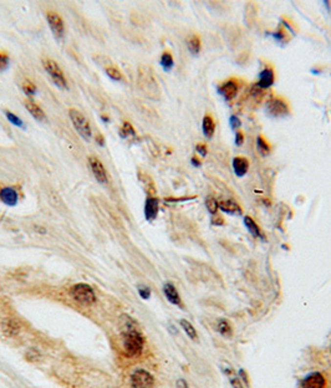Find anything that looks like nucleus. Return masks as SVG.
<instances>
[{
	"instance_id": "39",
	"label": "nucleus",
	"mask_w": 331,
	"mask_h": 388,
	"mask_svg": "<svg viewBox=\"0 0 331 388\" xmlns=\"http://www.w3.org/2000/svg\"><path fill=\"white\" fill-rule=\"evenodd\" d=\"M191 162H192V164L195 166V167H199L200 166V161L197 158V157H192Z\"/></svg>"
},
{
	"instance_id": "34",
	"label": "nucleus",
	"mask_w": 331,
	"mask_h": 388,
	"mask_svg": "<svg viewBox=\"0 0 331 388\" xmlns=\"http://www.w3.org/2000/svg\"><path fill=\"white\" fill-rule=\"evenodd\" d=\"M196 150H197V152L202 157H204L205 154H207V146H205L204 143H198V145L196 146Z\"/></svg>"
},
{
	"instance_id": "21",
	"label": "nucleus",
	"mask_w": 331,
	"mask_h": 388,
	"mask_svg": "<svg viewBox=\"0 0 331 388\" xmlns=\"http://www.w3.org/2000/svg\"><path fill=\"white\" fill-rule=\"evenodd\" d=\"M217 328H218L219 334L222 335L223 337H225V339H230L233 336L232 326L225 319H219L218 323H217Z\"/></svg>"
},
{
	"instance_id": "35",
	"label": "nucleus",
	"mask_w": 331,
	"mask_h": 388,
	"mask_svg": "<svg viewBox=\"0 0 331 388\" xmlns=\"http://www.w3.org/2000/svg\"><path fill=\"white\" fill-rule=\"evenodd\" d=\"M229 381H230V385H232L234 388H244L243 385H242V381L239 380L238 377H230Z\"/></svg>"
},
{
	"instance_id": "37",
	"label": "nucleus",
	"mask_w": 331,
	"mask_h": 388,
	"mask_svg": "<svg viewBox=\"0 0 331 388\" xmlns=\"http://www.w3.org/2000/svg\"><path fill=\"white\" fill-rule=\"evenodd\" d=\"M273 36L275 39H277L278 41H282L283 39H285V33H284V30H283V29H279V30H278L277 33L273 34Z\"/></svg>"
},
{
	"instance_id": "15",
	"label": "nucleus",
	"mask_w": 331,
	"mask_h": 388,
	"mask_svg": "<svg viewBox=\"0 0 331 388\" xmlns=\"http://www.w3.org/2000/svg\"><path fill=\"white\" fill-rule=\"evenodd\" d=\"M163 293H164V296L167 298V300L170 301L172 305L182 307L181 296H179V294H178V291H177V289H176L175 285L171 284V282H166V284L163 285Z\"/></svg>"
},
{
	"instance_id": "17",
	"label": "nucleus",
	"mask_w": 331,
	"mask_h": 388,
	"mask_svg": "<svg viewBox=\"0 0 331 388\" xmlns=\"http://www.w3.org/2000/svg\"><path fill=\"white\" fill-rule=\"evenodd\" d=\"M218 207L222 212H225V213L228 214H232V216H242V214H243L241 205H239L238 203L233 202V200H223V202H219Z\"/></svg>"
},
{
	"instance_id": "4",
	"label": "nucleus",
	"mask_w": 331,
	"mask_h": 388,
	"mask_svg": "<svg viewBox=\"0 0 331 388\" xmlns=\"http://www.w3.org/2000/svg\"><path fill=\"white\" fill-rule=\"evenodd\" d=\"M68 116H70V120H71L75 129L80 133V136L85 141L90 140L91 136H92V131H91V126L88 118L75 108H71L68 111Z\"/></svg>"
},
{
	"instance_id": "33",
	"label": "nucleus",
	"mask_w": 331,
	"mask_h": 388,
	"mask_svg": "<svg viewBox=\"0 0 331 388\" xmlns=\"http://www.w3.org/2000/svg\"><path fill=\"white\" fill-rule=\"evenodd\" d=\"M241 126V120L237 116H230V127H232V129H238Z\"/></svg>"
},
{
	"instance_id": "7",
	"label": "nucleus",
	"mask_w": 331,
	"mask_h": 388,
	"mask_svg": "<svg viewBox=\"0 0 331 388\" xmlns=\"http://www.w3.org/2000/svg\"><path fill=\"white\" fill-rule=\"evenodd\" d=\"M46 20L55 38L58 40H63L65 36V24H64L61 15H59L56 11L49 10L46 13Z\"/></svg>"
},
{
	"instance_id": "19",
	"label": "nucleus",
	"mask_w": 331,
	"mask_h": 388,
	"mask_svg": "<svg viewBox=\"0 0 331 388\" xmlns=\"http://www.w3.org/2000/svg\"><path fill=\"white\" fill-rule=\"evenodd\" d=\"M202 129L203 133L207 138H212L214 134V129H216V123H214L213 117L209 115H205L203 117V122H202Z\"/></svg>"
},
{
	"instance_id": "38",
	"label": "nucleus",
	"mask_w": 331,
	"mask_h": 388,
	"mask_svg": "<svg viewBox=\"0 0 331 388\" xmlns=\"http://www.w3.org/2000/svg\"><path fill=\"white\" fill-rule=\"evenodd\" d=\"M176 386H177V388H189L188 383H187V381L183 380V378H179V380L177 381V383H176Z\"/></svg>"
},
{
	"instance_id": "29",
	"label": "nucleus",
	"mask_w": 331,
	"mask_h": 388,
	"mask_svg": "<svg viewBox=\"0 0 331 388\" xmlns=\"http://www.w3.org/2000/svg\"><path fill=\"white\" fill-rule=\"evenodd\" d=\"M205 207H207V209H208L209 213L213 214V216H216L217 212H218V209H219L218 202H217L216 198H213V197H208L207 199H205Z\"/></svg>"
},
{
	"instance_id": "24",
	"label": "nucleus",
	"mask_w": 331,
	"mask_h": 388,
	"mask_svg": "<svg viewBox=\"0 0 331 388\" xmlns=\"http://www.w3.org/2000/svg\"><path fill=\"white\" fill-rule=\"evenodd\" d=\"M161 66L166 70V71H170L171 68L173 67L175 65V61H173V56L170 51H164L161 56Z\"/></svg>"
},
{
	"instance_id": "26",
	"label": "nucleus",
	"mask_w": 331,
	"mask_h": 388,
	"mask_svg": "<svg viewBox=\"0 0 331 388\" xmlns=\"http://www.w3.org/2000/svg\"><path fill=\"white\" fill-rule=\"evenodd\" d=\"M134 134H136V131H134V129L132 127L131 123L127 122V121H125L122 125V127H121L120 136L122 137V138H129V137L134 136Z\"/></svg>"
},
{
	"instance_id": "25",
	"label": "nucleus",
	"mask_w": 331,
	"mask_h": 388,
	"mask_svg": "<svg viewBox=\"0 0 331 388\" xmlns=\"http://www.w3.org/2000/svg\"><path fill=\"white\" fill-rule=\"evenodd\" d=\"M257 147H258V150H259L260 153L263 154V156H266V154L270 153L271 148H270V146H269V143L265 141V138H264V137H262V136L258 137Z\"/></svg>"
},
{
	"instance_id": "5",
	"label": "nucleus",
	"mask_w": 331,
	"mask_h": 388,
	"mask_svg": "<svg viewBox=\"0 0 331 388\" xmlns=\"http://www.w3.org/2000/svg\"><path fill=\"white\" fill-rule=\"evenodd\" d=\"M43 66H44L45 71L50 75V77L52 79L55 85L58 86L59 88H63V90H66V88H67V81H66V77L58 64L55 63L54 60H51V59H44V60H43Z\"/></svg>"
},
{
	"instance_id": "12",
	"label": "nucleus",
	"mask_w": 331,
	"mask_h": 388,
	"mask_svg": "<svg viewBox=\"0 0 331 388\" xmlns=\"http://www.w3.org/2000/svg\"><path fill=\"white\" fill-rule=\"evenodd\" d=\"M159 211V202L154 195H148L145 202V216L147 220H154Z\"/></svg>"
},
{
	"instance_id": "9",
	"label": "nucleus",
	"mask_w": 331,
	"mask_h": 388,
	"mask_svg": "<svg viewBox=\"0 0 331 388\" xmlns=\"http://www.w3.org/2000/svg\"><path fill=\"white\" fill-rule=\"evenodd\" d=\"M88 164H90V168L92 171V174L95 175L96 181L102 184L106 183L107 172L105 170L102 162L99 158H96V157H88Z\"/></svg>"
},
{
	"instance_id": "27",
	"label": "nucleus",
	"mask_w": 331,
	"mask_h": 388,
	"mask_svg": "<svg viewBox=\"0 0 331 388\" xmlns=\"http://www.w3.org/2000/svg\"><path fill=\"white\" fill-rule=\"evenodd\" d=\"M22 88L29 97H30V96H35L36 92H38V88H36V86L34 85V82H31L30 80H25V81L22 82Z\"/></svg>"
},
{
	"instance_id": "28",
	"label": "nucleus",
	"mask_w": 331,
	"mask_h": 388,
	"mask_svg": "<svg viewBox=\"0 0 331 388\" xmlns=\"http://www.w3.org/2000/svg\"><path fill=\"white\" fill-rule=\"evenodd\" d=\"M106 74L110 79L115 80V81H121L123 77L120 71V68L115 67V66H109V67L106 68Z\"/></svg>"
},
{
	"instance_id": "22",
	"label": "nucleus",
	"mask_w": 331,
	"mask_h": 388,
	"mask_svg": "<svg viewBox=\"0 0 331 388\" xmlns=\"http://www.w3.org/2000/svg\"><path fill=\"white\" fill-rule=\"evenodd\" d=\"M187 46L193 55H197L200 51V39L198 35H191L187 39Z\"/></svg>"
},
{
	"instance_id": "1",
	"label": "nucleus",
	"mask_w": 331,
	"mask_h": 388,
	"mask_svg": "<svg viewBox=\"0 0 331 388\" xmlns=\"http://www.w3.org/2000/svg\"><path fill=\"white\" fill-rule=\"evenodd\" d=\"M122 345L123 351L129 357H136L141 355L145 346V340L142 335L136 328L129 326L125 332H122Z\"/></svg>"
},
{
	"instance_id": "3",
	"label": "nucleus",
	"mask_w": 331,
	"mask_h": 388,
	"mask_svg": "<svg viewBox=\"0 0 331 388\" xmlns=\"http://www.w3.org/2000/svg\"><path fill=\"white\" fill-rule=\"evenodd\" d=\"M70 295L76 302L82 305H92L96 302V295L92 287L88 284H76L70 289Z\"/></svg>"
},
{
	"instance_id": "14",
	"label": "nucleus",
	"mask_w": 331,
	"mask_h": 388,
	"mask_svg": "<svg viewBox=\"0 0 331 388\" xmlns=\"http://www.w3.org/2000/svg\"><path fill=\"white\" fill-rule=\"evenodd\" d=\"M274 79H275V76H274L273 68L266 67L259 74V80H258L255 86L259 90H266V88H269L274 84Z\"/></svg>"
},
{
	"instance_id": "32",
	"label": "nucleus",
	"mask_w": 331,
	"mask_h": 388,
	"mask_svg": "<svg viewBox=\"0 0 331 388\" xmlns=\"http://www.w3.org/2000/svg\"><path fill=\"white\" fill-rule=\"evenodd\" d=\"M138 294H140V296L143 299V300H148V299H150V296H151L150 287L140 286V287H138Z\"/></svg>"
},
{
	"instance_id": "23",
	"label": "nucleus",
	"mask_w": 331,
	"mask_h": 388,
	"mask_svg": "<svg viewBox=\"0 0 331 388\" xmlns=\"http://www.w3.org/2000/svg\"><path fill=\"white\" fill-rule=\"evenodd\" d=\"M179 323H181V326H182V328H183L184 332H186V334L188 335L189 339H192V340H195V341H197L198 335H197V331H196L195 326L192 325V323H189V321L184 320V319H182V320L179 321Z\"/></svg>"
},
{
	"instance_id": "31",
	"label": "nucleus",
	"mask_w": 331,
	"mask_h": 388,
	"mask_svg": "<svg viewBox=\"0 0 331 388\" xmlns=\"http://www.w3.org/2000/svg\"><path fill=\"white\" fill-rule=\"evenodd\" d=\"M9 67V55L5 51H0V71H5Z\"/></svg>"
},
{
	"instance_id": "8",
	"label": "nucleus",
	"mask_w": 331,
	"mask_h": 388,
	"mask_svg": "<svg viewBox=\"0 0 331 388\" xmlns=\"http://www.w3.org/2000/svg\"><path fill=\"white\" fill-rule=\"evenodd\" d=\"M266 111L273 117H284L289 113V106L283 99H271L266 104Z\"/></svg>"
},
{
	"instance_id": "16",
	"label": "nucleus",
	"mask_w": 331,
	"mask_h": 388,
	"mask_svg": "<svg viewBox=\"0 0 331 388\" xmlns=\"http://www.w3.org/2000/svg\"><path fill=\"white\" fill-rule=\"evenodd\" d=\"M24 106L36 121H40V122H45V121H46V115H45V112L41 109V107L39 106V105H36L34 101H31V100L29 99L25 100Z\"/></svg>"
},
{
	"instance_id": "20",
	"label": "nucleus",
	"mask_w": 331,
	"mask_h": 388,
	"mask_svg": "<svg viewBox=\"0 0 331 388\" xmlns=\"http://www.w3.org/2000/svg\"><path fill=\"white\" fill-rule=\"evenodd\" d=\"M244 225H245L246 229L249 230V233L252 235H254L257 238H264V234L262 232V229L258 227L257 223L250 216H244Z\"/></svg>"
},
{
	"instance_id": "41",
	"label": "nucleus",
	"mask_w": 331,
	"mask_h": 388,
	"mask_svg": "<svg viewBox=\"0 0 331 388\" xmlns=\"http://www.w3.org/2000/svg\"><path fill=\"white\" fill-rule=\"evenodd\" d=\"M330 351H331V346H330Z\"/></svg>"
},
{
	"instance_id": "30",
	"label": "nucleus",
	"mask_w": 331,
	"mask_h": 388,
	"mask_svg": "<svg viewBox=\"0 0 331 388\" xmlns=\"http://www.w3.org/2000/svg\"><path fill=\"white\" fill-rule=\"evenodd\" d=\"M5 116H6V118H8L9 120V122H11L14 125V126H17V127H20V129H25V125H24V122H22V120H20L19 117H18L17 115H14L13 112H9V111H5Z\"/></svg>"
},
{
	"instance_id": "40",
	"label": "nucleus",
	"mask_w": 331,
	"mask_h": 388,
	"mask_svg": "<svg viewBox=\"0 0 331 388\" xmlns=\"http://www.w3.org/2000/svg\"><path fill=\"white\" fill-rule=\"evenodd\" d=\"M96 138H97V141H96V142L99 143L100 146H105V141H104V137L101 136V134H97V137H96Z\"/></svg>"
},
{
	"instance_id": "6",
	"label": "nucleus",
	"mask_w": 331,
	"mask_h": 388,
	"mask_svg": "<svg viewBox=\"0 0 331 388\" xmlns=\"http://www.w3.org/2000/svg\"><path fill=\"white\" fill-rule=\"evenodd\" d=\"M132 388H154V377L146 369L138 368L131 375Z\"/></svg>"
},
{
	"instance_id": "10",
	"label": "nucleus",
	"mask_w": 331,
	"mask_h": 388,
	"mask_svg": "<svg viewBox=\"0 0 331 388\" xmlns=\"http://www.w3.org/2000/svg\"><path fill=\"white\" fill-rule=\"evenodd\" d=\"M325 387V377L320 372H311L305 376L301 381V388H324Z\"/></svg>"
},
{
	"instance_id": "18",
	"label": "nucleus",
	"mask_w": 331,
	"mask_h": 388,
	"mask_svg": "<svg viewBox=\"0 0 331 388\" xmlns=\"http://www.w3.org/2000/svg\"><path fill=\"white\" fill-rule=\"evenodd\" d=\"M233 170L238 177H243L249 170V162L244 157H236L233 159Z\"/></svg>"
},
{
	"instance_id": "13",
	"label": "nucleus",
	"mask_w": 331,
	"mask_h": 388,
	"mask_svg": "<svg viewBox=\"0 0 331 388\" xmlns=\"http://www.w3.org/2000/svg\"><path fill=\"white\" fill-rule=\"evenodd\" d=\"M0 200L9 207H15L19 202V195L13 187H5L0 189Z\"/></svg>"
},
{
	"instance_id": "11",
	"label": "nucleus",
	"mask_w": 331,
	"mask_h": 388,
	"mask_svg": "<svg viewBox=\"0 0 331 388\" xmlns=\"http://www.w3.org/2000/svg\"><path fill=\"white\" fill-rule=\"evenodd\" d=\"M218 92L224 97L225 101H232L238 93V84L234 80H228L219 86Z\"/></svg>"
},
{
	"instance_id": "36",
	"label": "nucleus",
	"mask_w": 331,
	"mask_h": 388,
	"mask_svg": "<svg viewBox=\"0 0 331 388\" xmlns=\"http://www.w3.org/2000/svg\"><path fill=\"white\" fill-rule=\"evenodd\" d=\"M243 142H244V134L242 133L241 131H238L236 134V145L242 146L243 145Z\"/></svg>"
},
{
	"instance_id": "2",
	"label": "nucleus",
	"mask_w": 331,
	"mask_h": 388,
	"mask_svg": "<svg viewBox=\"0 0 331 388\" xmlns=\"http://www.w3.org/2000/svg\"><path fill=\"white\" fill-rule=\"evenodd\" d=\"M137 84L140 86L141 91L151 99H158L159 97V86L156 81L154 72L147 66H141L138 68V77Z\"/></svg>"
}]
</instances>
